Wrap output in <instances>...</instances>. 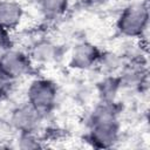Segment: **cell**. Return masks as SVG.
<instances>
[{
	"mask_svg": "<svg viewBox=\"0 0 150 150\" xmlns=\"http://www.w3.org/2000/svg\"><path fill=\"white\" fill-rule=\"evenodd\" d=\"M115 27L121 36L142 39L149 28V5L146 1L132 2L118 14Z\"/></svg>",
	"mask_w": 150,
	"mask_h": 150,
	"instance_id": "6da1fadb",
	"label": "cell"
},
{
	"mask_svg": "<svg viewBox=\"0 0 150 150\" xmlns=\"http://www.w3.org/2000/svg\"><path fill=\"white\" fill-rule=\"evenodd\" d=\"M59 97V87L56 82L48 77L33 79L26 90V102L38 110L45 118L53 114Z\"/></svg>",
	"mask_w": 150,
	"mask_h": 150,
	"instance_id": "7a4b0ae2",
	"label": "cell"
},
{
	"mask_svg": "<svg viewBox=\"0 0 150 150\" xmlns=\"http://www.w3.org/2000/svg\"><path fill=\"white\" fill-rule=\"evenodd\" d=\"M35 71V63L27 52L12 47L0 54L1 79L16 82L23 77L33 76Z\"/></svg>",
	"mask_w": 150,
	"mask_h": 150,
	"instance_id": "3957f363",
	"label": "cell"
},
{
	"mask_svg": "<svg viewBox=\"0 0 150 150\" xmlns=\"http://www.w3.org/2000/svg\"><path fill=\"white\" fill-rule=\"evenodd\" d=\"M121 138L120 118L100 120L87 123L84 141L95 149L114 148Z\"/></svg>",
	"mask_w": 150,
	"mask_h": 150,
	"instance_id": "277c9868",
	"label": "cell"
},
{
	"mask_svg": "<svg viewBox=\"0 0 150 150\" xmlns=\"http://www.w3.org/2000/svg\"><path fill=\"white\" fill-rule=\"evenodd\" d=\"M11 124L16 134L39 132L43 121L46 120L38 110H35L28 102L15 105L8 116Z\"/></svg>",
	"mask_w": 150,
	"mask_h": 150,
	"instance_id": "5b68a950",
	"label": "cell"
},
{
	"mask_svg": "<svg viewBox=\"0 0 150 150\" xmlns=\"http://www.w3.org/2000/svg\"><path fill=\"white\" fill-rule=\"evenodd\" d=\"M103 50L95 43L82 40L74 45L70 50L68 66L74 70H89L97 67Z\"/></svg>",
	"mask_w": 150,
	"mask_h": 150,
	"instance_id": "8992f818",
	"label": "cell"
},
{
	"mask_svg": "<svg viewBox=\"0 0 150 150\" xmlns=\"http://www.w3.org/2000/svg\"><path fill=\"white\" fill-rule=\"evenodd\" d=\"M27 53L35 64H50L62 59L61 46L47 39L34 42Z\"/></svg>",
	"mask_w": 150,
	"mask_h": 150,
	"instance_id": "52a82bcc",
	"label": "cell"
},
{
	"mask_svg": "<svg viewBox=\"0 0 150 150\" xmlns=\"http://www.w3.org/2000/svg\"><path fill=\"white\" fill-rule=\"evenodd\" d=\"M25 15L21 2L16 0H0V26L9 32L15 30Z\"/></svg>",
	"mask_w": 150,
	"mask_h": 150,
	"instance_id": "ba28073f",
	"label": "cell"
},
{
	"mask_svg": "<svg viewBox=\"0 0 150 150\" xmlns=\"http://www.w3.org/2000/svg\"><path fill=\"white\" fill-rule=\"evenodd\" d=\"M98 101H116L122 90V83L118 74H108L96 83Z\"/></svg>",
	"mask_w": 150,
	"mask_h": 150,
	"instance_id": "9c48e42d",
	"label": "cell"
},
{
	"mask_svg": "<svg viewBox=\"0 0 150 150\" xmlns=\"http://www.w3.org/2000/svg\"><path fill=\"white\" fill-rule=\"evenodd\" d=\"M40 13L46 20H57L69 9V0H38Z\"/></svg>",
	"mask_w": 150,
	"mask_h": 150,
	"instance_id": "30bf717a",
	"label": "cell"
},
{
	"mask_svg": "<svg viewBox=\"0 0 150 150\" xmlns=\"http://www.w3.org/2000/svg\"><path fill=\"white\" fill-rule=\"evenodd\" d=\"M16 143V148L19 149H40L43 148V139L39 136V132H23V134H16L14 141Z\"/></svg>",
	"mask_w": 150,
	"mask_h": 150,
	"instance_id": "8fae6325",
	"label": "cell"
},
{
	"mask_svg": "<svg viewBox=\"0 0 150 150\" xmlns=\"http://www.w3.org/2000/svg\"><path fill=\"white\" fill-rule=\"evenodd\" d=\"M15 136L16 132L8 117H0V146H4V144L9 143L11 141H14Z\"/></svg>",
	"mask_w": 150,
	"mask_h": 150,
	"instance_id": "7c38bea8",
	"label": "cell"
},
{
	"mask_svg": "<svg viewBox=\"0 0 150 150\" xmlns=\"http://www.w3.org/2000/svg\"><path fill=\"white\" fill-rule=\"evenodd\" d=\"M12 47H14V42L12 39V32L0 26V54Z\"/></svg>",
	"mask_w": 150,
	"mask_h": 150,
	"instance_id": "4fadbf2b",
	"label": "cell"
},
{
	"mask_svg": "<svg viewBox=\"0 0 150 150\" xmlns=\"http://www.w3.org/2000/svg\"><path fill=\"white\" fill-rule=\"evenodd\" d=\"M14 84H15V82L7 81V80L0 77V103L4 102L9 96V94L13 90V86Z\"/></svg>",
	"mask_w": 150,
	"mask_h": 150,
	"instance_id": "5bb4252c",
	"label": "cell"
},
{
	"mask_svg": "<svg viewBox=\"0 0 150 150\" xmlns=\"http://www.w3.org/2000/svg\"><path fill=\"white\" fill-rule=\"evenodd\" d=\"M83 2V5L86 6H96V5H100V4H103L104 1L107 0H81Z\"/></svg>",
	"mask_w": 150,
	"mask_h": 150,
	"instance_id": "9a60e30c",
	"label": "cell"
},
{
	"mask_svg": "<svg viewBox=\"0 0 150 150\" xmlns=\"http://www.w3.org/2000/svg\"><path fill=\"white\" fill-rule=\"evenodd\" d=\"M30 1H33V0H30Z\"/></svg>",
	"mask_w": 150,
	"mask_h": 150,
	"instance_id": "2e32d148",
	"label": "cell"
}]
</instances>
